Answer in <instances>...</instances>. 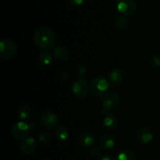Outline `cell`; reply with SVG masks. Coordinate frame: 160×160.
I'll use <instances>...</instances> for the list:
<instances>
[{"label": "cell", "mask_w": 160, "mask_h": 160, "mask_svg": "<svg viewBox=\"0 0 160 160\" xmlns=\"http://www.w3.org/2000/svg\"><path fill=\"white\" fill-rule=\"evenodd\" d=\"M34 41L36 45L41 49L48 50L56 45V34L51 28H41L34 33Z\"/></svg>", "instance_id": "cell-1"}, {"label": "cell", "mask_w": 160, "mask_h": 160, "mask_svg": "<svg viewBox=\"0 0 160 160\" xmlns=\"http://www.w3.org/2000/svg\"><path fill=\"white\" fill-rule=\"evenodd\" d=\"M90 88L92 93L95 97L97 98L104 97L109 90V81L103 77H96L92 81Z\"/></svg>", "instance_id": "cell-2"}, {"label": "cell", "mask_w": 160, "mask_h": 160, "mask_svg": "<svg viewBox=\"0 0 160 160\" xmlns=\"http://www.w3.org/2000/svg\"><path fill=\"white\" fill-rule=\"evenodd\" d=\"M17 47L15 42L9 39H4L0 43V56L3 59H10L15 56Z\"/></svg>", "instance_id": "cell-3"}, {"label": "cell", "mask_w": 160, "mask_h": 160, "mask_svg": "<svg viewBox=\"0 0 160 160\" xmlns=\"http://www.w3.org/2000/svg\"><path fill=\"white\" fill-rule=\"evenodd\" d=\"M120 104V96L117 93H108L103 97L102 106V113L117 109Z\"/></svg>", "instance_id": "cell-4"}, {"label": "cell", "mask_w": 160, "mask_h": 160, "mask_svg": "<svg viewBox=\"0 0 160 160\" xmlns=\"http://www.w3.org/2000/svg\"><path fill=\"white\" fill-rule=\"evenodd\" d=\"M31 131V127L24 121H18L12 128V134L18 140H24L28 137Z\"/></svg>", "instance_id": "cell-5"}, {"label": "cell", "mask_w": 160, "mask_h": 160, "mask_svg": "<svg viewBox=\"0 0 160 160\" xmlns=\"http://www.w3.org/2000/svg\"><path fill=\"white\" fill-rule=\"evenodd\" d=\"M89 84L84 78H80L73 83L72 91L73 94L79 98H84L89 92Z\"/></svg>", "instance_id": "cell-6"}, {"label": "cell", "mask_w": 160, "mask_h": 160, "mask_svg": "<svg viewBox=\"0 0 160 160\" xmlns=\"http://www.w3.org/2000/svg\"><path fill=\"white\" fill-rule=\"evenodd\" d=\"M117 9L123 15H132L137 9L136 0H116Z\"/></svg>", "instance_id": "cell-7"}, {"label": "cell", "mask_w": 160, "mask_h": 160, "mask_svg": "<svg viewBox=\"0 0 160 160\" xmlns=\"http://www.w3.org/2000/svg\"><path fill=\"white\" fill-rule=\"evenodd\" d=\"M41 123L44 127L48 129L56 128L59 124V118L55 112L52 111H45L40 117Z\"/></svg>", "instance_id": "cell-8"}, {"label": "cell", "mask_w": 160, "mask_h": 160, "mask_svg": "<svg viewBox=\"0 0 160 160\" xmlns=\"http://www.w3.org/2000/svg\"><path fill=\"white\" fill-rule=\"evenodd\" d=\"M38 144L35 139L32 137L27 138L20 144V151L25 155H30L37 149Z\"/></svg>", "instance_id": "cell-9"}, {"label": "cell", "mask_w": 160, "mask_h": 160, "mask_svg": "<svg viewBox=\"0 0 160 160\" xmlns=\"http://www.w3.org/2000/svg\"><path fill=\"white\" fill-rule=\"evenodd\" d=\"M99 145L102 148L106 149H111L116 145V140L114 137L111 134H105L100 137Z\"/></svg>", "instance_id": "cell-10"}, {"label": "cell", "mask_w": 160, "mask_h": 160, "mask_svg": "<svg viewBox=\"0 0 160 160\" xmlns=\"http://www.w3.org/2000/svg\"><path fill=\"white\" fill-rule=\"evenodd\" d=\"M137 134L138 140L143 144L150 143L153 139V134L148 128H141L138 131Z\"/></svg>", "instance_id": "cell-11"}, {"label": "cell", "mask_w": 160, "mask_h": 160, "mask_svg": "<svg viewBox=\"0 0 160 160\" xmlns=\"http://www.w3.org/2000/svg\"><path fill=\"white\" fill-rule=\"evenodd\" d=\"M53 56L57 60L66 61L70 57V52L65 47L57 46L53 49Z\"/></svg>", "instance_id": "cell-12"}, {"label": "cell", "mask_w": 160, "mask_h": 160, "mask_svg": "<svg viewBox=\"0 0 160 160\" xmlns=\"http://www.w3.org/2000/svg\"><path fill=\"white\" fill-rule=\"evenodd\" d=\"M103 125L108 130L115 129L118 125V119L114 114H107L103 119Z\"/></svg>", "instance_id": "cell-13"}, {"label": "cell", "mask_w": 160, "mask_h": 160, "mask_svg": "<svg viewBox=\"0 0 160 160\" xmlns=\"http://www.w3.org/2000/svg\"><path fill=\"white\" fill-rule=\"evenodd\" d=\"M18 117L23 121V120H29L33 115V111L31 106L28 105H22L18 109Z\"/></svg>", "instance_id": "cell-14"}, {"label": "cell", "mask_w": 160, "mask_h": 160, "mask_svg": "<svg viewBox=\"0 0 160 160\" xmlns=\"http://www.w3.org/2000/svg\"><path fill=\"white\" fill-rule=\"evenodd\" d=\"M124 78V73L119 68H115L109 73V79L114 84H119L122 82Z\"/></svg>", "instance_id": "cell-15"}, {"label": "cell", "mask_w": 160, "mask_h": 160, "mask_svg": "<svg viewBox=\"0 0 160 160\" xmlns=\"http://www.w3.org/2000/svg\"><path fill=\"white\" fill-rule=\"evenodd\" d=\"M79 142L85 147L92 146L95 142V138L92 134L89 132H84L79 136Z\"/></svg>", "instance_id": "cell-16"}, {"label": "cell", "mask_w": 160, "mask_h": 160, "mask_svg": "<svg viewBox=\"0 0 160 160\" xmlns=\"http://www.w3.org/2000/svg\"><path fill=\"white\" fill-rule=\"evenodd\" d=\"M116 160H137L135 154L131 150H123L117 156Z\"/></svg>", "instance_id": "cell-17"}, {"label": "cell", "mask_w": 160, "mask_h": 160, "mask_svg": "<svg viewBox=\"0 0 160 160\" xmlns=\"http://www.w3.org/2000/svg\"><path fill=\"white\" fill-rule=\"evenodd\" d=\"M56 138L59 141H61V142H65V141H67L69 138L70 134H69L68 130L66 128H64V127H59L56 129Z\"/></svg>", "instance_id": "cell-18"}, {"label": "cell", "mask_w": 160, "mask_h": 160, "mask_svg": "<svg viewBox=\"0 0 160 160\" xmlns=\"http://www.w3.org/2000/svg\"><path fill=\"white\" fill-rule=\"evenodd\" d=\"M115 25L118 29H126L129 26V20L125 16H120L116 19Z\"/></svg>", "instance_id": "cell-19"}, {"label": "cell", "mask_w": 160, "mask_h": 160, "mask_svg": "<svg viewBox=\"0 0 160 160\" xmlns=\"http://www.w3.org/2000/svg\"><path fill=\"white\" fill-rule=\"evenodd\" d=\"M39 62L41 63V65L42 66H48L49 64H51V62H52V57L51 55L48 52H42V54L39 56Z\"/></svg>", "instance_id": "cell-20"}, {"label": "cell", "mask_w": 160, "mask_h": 160, "mask_svg": "<svg viewBox=\"0 0 160 160\" xmlns=\"http://www.w3.org/2000/svg\"><path fill=\"white\" fill-rule=\"evenodd\" d=\"M51 134H50L49 132H48V131H45V132L42 133V134L39 135L38 139L41 142L45 143V142H48L51 140Z\"/></svg>", "instance_id": "cell-21"}, {"label": "cell", "mask_w": 160, "mask_h": 160, "mask_svg": "<svg viewBox=\"0 0 160 160\" xmlns=\"http://www.w3.org/2000/svg\"><path fill=\"white\" fill-rule=\"evenodd\" d=\"M76 73L78 76H84L87 73V68L83 65H79L76 69Z\"/></svg>", "instance_id": "cell-22"}, {"label": "cell", "mask_w": 160, "mask_h": 160, "mask_svg": "<svg viewBox=\"0 0 160 160\" xmlns=\"http://www.w3.org/2000/svg\"><path fill=\"white\" fill-rule=\"evenodd\" d=\"M152 63L153 64L154 67H160V56H155L154 57H152Z\"/></svg>", "instance_id": "cell-23"}, {"label": "cell", "mask_w": 160, "mask_h": 160, "mask_svg": "<svg viewBox=\"0 0 160 160\" xmlns=\"http://www.w3.org/2000/svg\"><path fill=\"white\" fill-rule=\"evenodd\" d=\"M84 0H70V2L73 6H80L84 2Z\"/></svg>", "instance_id": "cell-24"}, {"label": "cell", "mask_w": 160, "mask_h": 160, "mask_svg": "<svg viewBox=\"0 0 160 160\" xmlns=\"http://www.w3.org/2000/svg\"><path fill=\"white\" fill-rule=\"evenodd\" d=\"M100 160H112V159L108 155H105V156H102L100 158Z\"/></svg>", "instance_id": "cell-25"}, {"label": "cell", "mask_w": 160, "mask_h": 160, "mask_svg": "<svg viewBox=\"0 0 160 160\" xmlns=\"http://www.w3.org/2000/svg\"><path fill=\"white\" fill-rule=\"evenodd\" d=\"M61 76H62V80H64V81H67V79H70V75H68L67 73H63L61 74Z\"/></svg>", "instance_id": "cell-26"}]
</instances>
